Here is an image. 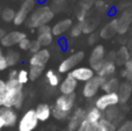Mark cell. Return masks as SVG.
<instances>
[{
  "mask_svg": "<svg viewBox=\"0 0 132 131\" xmlns=\"http://www.w3.org/2000/svg\"><path fill=\"white\" fill-rule=\"evenodd\" d=\"M30 44H31V41H30L28 37H26V38H23L18 45H19V48H20V50L28 51L30 49Z\"/></svg>",
  "mask_w": 132,
  "mask_h": 131,
  "instance_id": "74e56055",
  "label": "cell"
},
{
  "mask_svg": "<svg viewBox=\"0 0 132 131\" xmlns=\"http://www.w3.org/2000/svg\"><path fill=\"white\" fill-rule=\"evenodd\" d=\"M98 130L100 131H116V127H115L114 122L105 117H102L97 122Z\"/></svg>",
  "mask_w": 132,
  "mask_h": 131,
  "instance_id": "4316f807",
  "label": "cell"
},
{
  "mask_svg": "<svg viewBox=\"0 0 132 131\" xmlns=\"http://www.w3.org/2000/svg\"><path fill=\"white\" fill-rule=\"evenodd\" d=\"M35 111H36V115L38 117L39 122H45L52 115V108L48 103H39L35 108Z\"/></svg>",
  "mask_w": 132,
  "mask_h": 131,
  "instance_id": "ffe728a7",
  "label": "cell"
},
{
  "mask_svg": "<svg viewBox=\"0 0 132 131\" xmlns=\"http://www.w3.org/2000/svg\"><path fill=\"white\" fill-rule=\"evenodd\" d=\"M55 16L53 11L46 5L38 6L35 11L31 12L29 15V19L27 20V24L29 28L32 29H38L39 27L44 24H48Z\"/></svg>",
  "mask_w": 132,
  "mask_h": 131,
  "instance_id": "7a4b0ae2",
  "label": "cell"
},
{
  "mask_svg": "<svg viewBox=\"0 0 132 131\" xmlns=\"http://www.w3.org/2000/svg\"><path fill=\"white\" fill-rule=\"evenodd\" d=\"M75 99H77L75 93H72V94H62L57 97V100H56L55 107L58 109H60V110L71 113L72 109L74 108Z\"/></svg>",
  "mask_w": 132,
  "mask_h": 131,
  "instance_id": "9c48e42d",
  "label": "cell"
},
{
  "mask_svg": "<svg viewBox=\"0 0 132 131\" xmlns=\"http://www.w3.org/2000/svg\"><path fill=\"white\" fill-rule=\"evenodd\" d=\"M116 32H118V20H112L111 22L107 23L101 29L100 36L104 39H109L114 36Z\"/></svg>",
  "mask_w": 132,
  "mask_h": 131,
  "instance_id": "ac0fdd59",
  "label": "cell"
},
{
  "mask_svg": "<svg viewBox=\"0 0 132 131\" xmlns=\"http://www.w3.org/2000/svg\"><path fill=\"white\" fill-rule=\"evenodd\" d=\"M124 66H125V72L124 73L128 74V77H131L132 78V57L126 62V64Z\"/></svg>",
  "mask_w": 132,
  "mask_h": 131,
  "instance_id": "ab89813d",
  "label": "cell"
},
{
  "mask_svg": "<svg viewBox=\"0 0 132 131\" xmlns=\"http://www.w3.org/2000/svg\"><path fill=\"white\" fill-rule=\"evenodd\" d=\"M118 96H119V101L121 103H125L131 96V93H132V85L128 83H123L119 85L118 87Z\"/></svg>",
  "mask_w": 132,
  "mask_h": 131,
  "instance_id": "44dd1931",
  "label": "cell"
},
{
  "mask_svg": "<svg viewBox=\"0 0 132 131\" xmlns=\"http://www.w3.org/2000/svg\"><path fill=\"white\" fill-rule=\"evenodd\" d=\"M18 74H19V71H16V70H12L8 74V79H18Z\"/></svg>",
  "mask_w": 132,
  "mask_h": 131,
  "instance_id": "7bdbcfd3",
  "label": "cell"
},
{
  "mask_svg": "<svg viewBox=\"0 0 132 131\" xmlns=\"http://www.w3.org/2000/svg\"><path fill=\"white\" fill-rule=\"evenodd\" d=\"M77 131H100V130H98L97 123H93L90 121H88L87 118H85L81 124L79 125Z\"/></svg>",
  "mask_w": 132,
  "mask_h": 131,
  "instance_id": "83f0119b",
  "label": "cell"
},
{
  "mask_svg": "<svg viewBox=\"0 0 132 131\" xmlns=\"http://www.w3.org/2000/svg\"><path fill=\"white\" fill-rule=\"evenodd\" d=\"M84 32V28H82V22H79L78 24H73L72 28L70 29V35L72 37H79L80 35Z\"/></svg>",
  "mask_w": 132,
  "mask_h": 131,
  "instance_id": "836d02e7",
  "label": "cell"
},
{
  "mask_svg": "<svg viewBox=\"0 0 132 131\" xmlns=\"http://www.w3.org/2000/svg\"><path fill=\"white\" fill-rule=\"evenodd\" d=\"M5 127V122H4V120L1 118V116H0V131H1V129Z\"/></svg>",
  "mask_w": 132,
  "mask_h": 131,
  "instance_id": "ee69618b",
  "label": "cell"
},
{
  "mask_svg": "<svg viewBox=\"0 0 132 131\" xmlns=\"http://www.w3.org/2000/svg\"><path fill=\"white\" fill-rule=\"evenodd\" d=\"M72 26H73L72 19H64V20L58 21L52 27L53 36H62L63 34H65L66 31H68L72 28Z\"/></svg>",
  "mask_w": 132,
  "mask_h": 131,
  "instance_id": "e0dca14e",
  "label": "cell"
},
{
  "mask_svg": "<svg viewBox=\"0 0 132 131\" xmlns=\"http://www.w3.org/2000/svg\"><path fill=\"white\" fill-rule=\"evenodd\" d=\"M15 15H16V12L13 8H9V7L2 9L1 12V19L5 22H14Z\"/></svg>",
  "mask_w": 132,
  "mask_h": 131,
  "instance_id": "f546056e",
  "label": "cell"
},
{
  "mask_svg": "<svg viewBox=\"0 0 132 131\" xmlns=\"http://www.w3.org/2000/svg\"><path fill=\"white\" fill-rule=\"evenodd\" d=\"M70 74L72 77H74L78 81L81 83H86V81L90 80L94 76H95V71L92 67L87 66H77L75 69H73L70 72Z\"/></svg>",
  "mask_w": 132,
  "mask_h": 131,
  "instance_id": "8fae6325",
  "label": "cell"
},
{
  "mask_svg": "<svg viewBox=\"0 0 132 131\" xmlns=\"http://www.w3.org/2000/svg\"><path fill=\"white\" fill-rule=\"evenodd\" d=\"M38 117L35 109H29L22 115L18 124L19 131H34L38 125Z\"/></svg>",
  "mask_w": 132,
  "mask_h": 131,
  "instance_id": "3957f363",
  "label": "cell"
},
{
  "mask_svg": "<svg viewBox=\"0 0 132 131\" xmlns=\"http://www.w3.org/2000/svg\"><path fill=\"white\" fill-rule=\"evenodd\" d=\"M117 131H132V122H125L119 127Z\"/></svg>",
  "mask_w": 132,
  "mask_h": 131,
  "instance_id": "60d3db41",
  "label": "cell"
},
{
  "mask_svg": "<svg viewBox=\"0 0 132 131\" xmlns=\"http://www.w3.org/2000/svg\"><path fill=\"white\" fill-rule=\"evenodd\" d=\"M51 53L46 48H42L39 51L32 53L29 59L30 66H45L50 60Z\"/></svg>",
  "mask_w": 132,
  "mask_h": 131,
  "instance_id": "30bf717a",
  "label": "cell"
},
{
  "mask_svg": "<svg viewBox=\"0 0 132 131\" xmlns=\"http://www.w3.org/2000/svg\"><path fill=\"white\" fill-rule=\"evenodd\" d=\"M37 39L41 42L42 46H49L53 42V34H52V27L49 24H44L37 29Z\"/></svg>",
  "mask_w": 132,
  "mask_h": 131,
  "instance_id": "4fadbf2b",
  "label": "cell"
},
{
  "mask_svg": "<svg viewBox=\"0 0 132 131\" xmlns=\"http://www.w3.org/2000/svg\"><path fill=\"white\" fill-rule=\"evenodd\" d=\"M130 58V52H129L128 48L126 46H121L119 50L116 52V64L125 65Z\"/></svg>",
  "mask_w": 132,
  "mask_h": 131,
  "instance_id": "cb8c5ba5",
  "label": "cell"
},
{
  "mask_svg": "<svg viewBox=\"0 0 132 131\" xmlns=\"http://www.w3.org/2000/svg\"><path fill=\"white\" fill-rule=\"evenodd\" d=\"M0 116L5 122V127H14L18 122V113L12 107H0Z\"/></svg>",
  "mask_w": 132,
  "mask_h": 131,
  "instance_id": "9a60e30c",
  "label": "cell"
},
{
  "mask_svg": "<svg viewBox=\"0 0 132 131\" xmlns=\"http://www.w3.org/2000/svg\"><path fill=\"white\" fill-rule=\"evenodd\" d=\"M119 87V83L118 79L116 78H107L103 83L101 89L104 93H112V92H117Z\"/></svg>",
  "mask_w": 132,
  "mask_h": 131,
  "instance_id": "603a6c76",
  "label": "cell"
},
{
  "mask_svg": "<svg viewBox=\"0 0 132 131\" xmlns=\"http://www.w3.org/2000/svg\"><path fill=\"white\" fill-rule=\"evenodd\" d=\"M7 67H8V64L6 60V56L2 52V49L0 48V71H5Z\"/></svg>",
  "mask_w": 132,
  "mask_h": 131,
  "instance_id": "f35d334b",
  "label": "cell"
},
{
  "mask_svg": "<svg viewBox=\"0 0 132 131\" xmlns=\"http://www.w3.org/2000/svg\"><path fill=\"white\" fill-rule=\"evenodd\" d=\"M7 91L4 100L5 107H12L15 109H20L24 101L23 86L18 79H8L6 81Z\"/></svg>",
  "mask_w": 132,
  "mask_h": 131,
  "instance_id": "6da1fadb",
  "label": "cell"
},
{
  "mask_svg": "<svg viewBox=\"0 0 132 131\" xmlns=\"http://www.w3.org/2000/svg\"><path fill=\"white\" fill-rule=\"evenodd\" d=\"M6 91H7L6 81L0 79V107L4 106V100H5V95H6Z\"/></svg>",
  "mask_w": 132,
  "mask_h": 131,
  "instance_id": "d590c367",
  "label": "cell"
},
{
  "mask_svg": "<svg viewBox=\"0 0 132 131\" xmlns=\"http://www.w3.org/2000/svg\"><path fill=\"white\" fill-rule=\"evenodd\" d=\"M116 72V62L114 60H109V59H105L104 64L102 65L100 70H98L96 73L97 76L102 77V78L107 79V78H110L112 74Z\"/></svg>",
  "mask_w": 132,
  "mask_h": 131,
  "instance_id": "d6986e66",
  "label": "cell"
},
{
  "mask_svg": "<svg viewBox=\"0 0 132 131\" xmlns=\"http://www.w3.org/2000/svg\"><path fill=\"white\" fill-rule=\"evenodd\" d=\"M131 85H132V78H131Z\"/></svg>",
  "mask_w": 132,
  "mask_h": 131,
  "instance_id": "bcb514c9",
  "label": "cell"
},
{
  "mask_svg": "<svg viewBox=\"0 0 132 131\" xmlns=\"http://www.w3.org/2000/svg\"><path fill=\"white\" fill-rule=\"evenodd\" d=\"M5 56H6V60H7V64H8V67L15 66L21 59V56H20V53H19V51L12 50V49L7 51V52L5 53Z\"/></svg>",
  "mask_w": 132,
  "mask_h": 131,
  "instance_id": "d4e9b609",
  "label": "cell"
},
{
  "mask_svg": "<svg viewBox=\"0 0 132 131\" xmlns=\"http://www.w3.org/2000/svg\"><path fill=\"white\" fill-rule=\"evenodd\" d=\"M35 7V0H26L23 1V4L21 5V7L19 8V11L16 12L15 19H14V24L21 26L26 22V20L28 19V16L31 14L32 9Z\"/></svg>",
  "mask_w": 132,
  "mask_h": 131,
  "instance_id": "ba28073f",
  "label": "cell"
},
{
  "mask_svg": "<svg viewBox=\"0 0 132 131\" xmlns=\"http://www.w3.org/2000/svg\"><path fill=\"white\" fill-rule=\"evenodd\" d=\"M130 22H131V20L128 16V14H124V15H122L121 19H118V32L119 34L126 32L129 26H130Z\"/></svg>",
  "mask_w": 132,
  "mask_h": 131,
  "instance_id": "f1b7e54d",
  "label": "cell"
},
{
  "mask_svg": "<svg viewBox=\"0 0 132 131\" xmlns=\"http://www.w3.org/2000/svg\"><path fill=\"white\" fill-rule=\"evenodd\" d=\"M86 118L93 123H97L98 121L102 118V110L98 109L97 107H93L90 108L86 114Z\"/></svg>",
  "mask_w": 132,
  "mask_h": 131,
  "instance_id": "484cf974",
  "label": "cell"
},
{
  "mask_svg": "<svg viewBox=\"0 0 132 131\" xmlns=\"http://www.w3.org/2000/svg\"><path fill=\"white\" fill-rule=\"evenodd\" d=\"M86 114H87V111H85V109H82V108L75 109L72 113V115L70 116L68 124H67V130L68 131H77L79 125L82 123V121L86 118Z\"/></svg>",
  "mask_w": 132,
  "mask_h": 131,
  "instance_id": "5bb4252c",
  "label": "cell"
},
{
  "mask_svg": "<svg viewBox=\"0 0 132 131\" xmlns=\"http://www.w3.org/2000/svg\"><path fill=\"white\" fill-rule=\"evenodd\" d=\"M45 79L48 81V84L51 87H58L62 83V79H60V73L59 72H56L53 70H48L45 72Z\"/></svg>",
  "mask_w": 132,
  "mask_h": 131,
  "instance_id": "7402d4cb",
  "label": "cell"
},
{
  "mask_svg": "<svg viewBox=\"0 0 132 131\" xmlns=\"http://www.w3.org/2000/svg\"><path fill=\"white\" fill-rule=\"evenodd\" d=\"M96 37H97V35L96 34H94V32H90V36L88 37V44H94L95 43L96 41H97V38H96Z\"/></svg>",
  "mask_w": 132,
  "mask_h": 131,
  "instance_id": "b9f144b4",
  "label": "cell"
},
{
  "mask_svg": "<svg viewBox=\"0 0 132 131\" xmlns=\"http://www.w3.org/2000/svg\"><path fill=\"white\" fill-rule=\"evenodd\" d=\"M26 37H27V35L23 31H19V30H16V31H11V32H8V34H5V36L2 37L0 43H1V45L4 46V48H12V46L19 44L23 38H26Z\"/></svg>",
  "mask_w": 132,
  "mask_h": 131,
  "instance_id": "7c38bea8",
  "label": "cell"
},
{
  "mask_svg": "<svg viewBox=\"0 0 132 131\" xmlns=\"http://www.w3.org/2000/svg\"><path fill=\"white\" fill-rule=\"evenodd\" d=\"M43 48L42 46V44H41V42L38 41V39H32L31 41V44H30V49H29V51L31 53H35V52H37V51H39L41 49Z\"/></svg>",
  "mask_w": 132,
  "mask_h": 131,
  "instance_id": "8d00e7d4",
  "label": "cell"
},
{
  "mask_svg": "<svg viewBox=\"0 0 132 131\" xmlns=\"http://www.w3.org/2000/svg\"><path fill=\"white\" fill-rule=\"evenodd\" d=\"M84 56H85V53L82 52V51H78V52L70 55L68 57H66L65 59H63V62L59 64V66H58V72H59L60 74L70 73L73 69H75V67L82 62Z\"/></svg>",
  "mask_w": 132,
  "mask_h": 131,
  "instance_id": "277c9868",
  "label": "cell"
},
{
  "mask_svg": "<svg viewBox=\"0 0 132 131\" xmlns=\"http://www.w3.org/2000/svg\"><path fill=\"white\" fill-rule=\"evenodd\" d=\"M119 96L117 92L112 93H104V94L100 95L95 101V107H97L98 109H101L102 111H104L105 109H108L109 107L117 106L119 103Z\"/></svg>",
  "mask_w": 132,
  "mask_h": 131,
  "instance_id": "52a82bcc",
  "label": "cell"
},
{
  "mask_svg": "<svg viewBox=\"0 0 132 131\" xmlns=\"http://www.w3.org/2000/svg\"><path fill=\"white\" fill-rule=\"evenodd\" d=\"M0 15H1V14H0Z\"/></svg>",
  "mask_w": 132,
  "mask_h": 131,
  "instance_id": "7dc6e473",
  "label": "cell"
},
{
  "mask_svg": "<svg viewBox=\"0 0 132 131\" xmlns=\"http://www.w3.org/2000/svg\"><path fill=\"white\" fill-rule=\"evenodd\" d=\"M44 67L45 66H30L29 69V78L31 81H35L42 76L44 72Z\"/></svg>",
  "mask_w": 132,
  "mask_h": 131,
  "instance_id": "4dcf8cb0",
  "label": "cell"
},
{
  "mask_svg": "<svg viewBox=\"0 0 132 131\" xmlns=\"http://www.w3.org/2000/svg\"><path fill=\"white\" fill-rule=\"evenodd\" d=\"M105 113H104V115H105V118H108V120H110V121H114L115 118L118 116V109H117V106H112V107H109L108 109H105Z\"/></svg>",
  "mask_w": 132,
  "mask_h": 131,
  "instance_id": "d6a6232c",
  "label": "cell"
},
{
  "mask_svg": "<svg viewBox=\"0 0 132 131\" xmlns=\"http://www.w3.org/2000/svg\"><path fill=\"white\" fill-rule=\"evenodd\" d=\"M78 83L79 81L68 73L59 85L60 93L62 94H72V93H75V89L78 87Z\"/></svg>",
  "mask_w": 132,
  "mask_h": 131,
  "instance_id": "2e32d148",
  "label": "cell"
},
{
  "mask_svg": "<svg viewBox=\"0 0 132 131\" xmlns=\"http://www.w3.org/2000/svg\"><path fill=\"white\" fill-rule=\"evenodd\" d=\"M18 80L20 81L22 85H26V84L30 80L29 71H27V70H20V71H19V74H18Z\"/></svg>",
  "mask_w": 132,
  "mask_h": 131,
  "instance_id": "e575fe53",
  "label": "cell"
},
{
  "mask_svg": "<svg viewBox=\"0 0 132 131\" xmlns=\"http://www.w3.org/2000/svg\"><path fill=\"white\" fill-rule=\"evenodd\" d=\"M104 80H105L104 78L97 76V74L94 76L90 80L85 83L84 87H82V95H84L86 99H92V97H94L98 93V91L101 89Z\"/></svg>",
  "mask_w": 132,
  "mask_h": 131,
  "instance_id": "5b68a950",
  "label": "cell"
},
{
  "mask_svg": "<svg viewBox=\"0 0 132 131\" xmlns=\"http://www.w3.org/2000/svg\"><path fill=\"white\" fill-rule=\"evenodd\" d=\"M104 62H105L104 46L101 45V44H97V45L94 46L90 52V56H89V65H90V67L94 71L97 72L102 67V65L104 64Z\"/></svg>",
  "mask_w": 132,
  "mask_h": 131,
  "instance_id": "8992f818",
  "label": "cell"
},
{
  "mask_svg": "<svg viewBox=\"0 0 132 131\" xmlns=\"http://www.w3.org/2000/svg\"><path fill=\"white\" fill-rule=\"evenodd\" d=\"M52 116L58 121H63V120H66V118L70 116V113L67 111H64V110H60V109L56 108L55 106L52 107Z\"/></svg>",
  "mask_w": 132,
  "mask_h": 131,
  "instance_id": "1f68e13d",
  "label": "cell"
},
{
  "mask_svg": "<svg viewBox=\"0 0 132 131\" xmlns=\"http://www.w3.org/2000/svg\"><path fill=\"white\" fill-rule=\"evenodd\" d=\"M5 34H6V32H5V30L4 29H0V42H1L2 37L5 36Z\"/></svg>",
  "mask_w": 132,
  "mask_h": 131,
  "instance_id": "f6af8a7d",
  "label": "cell"
}]
</instances>
